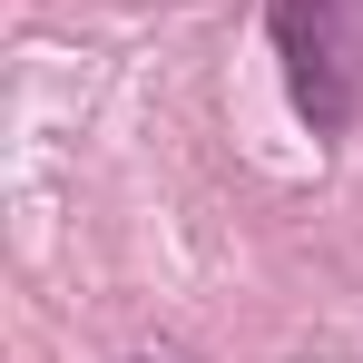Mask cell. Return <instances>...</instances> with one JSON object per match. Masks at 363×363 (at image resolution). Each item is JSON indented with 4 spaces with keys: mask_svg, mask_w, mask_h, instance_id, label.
<instances>
[{
    "mask_svg": "<svg viewBox=\"0 0 363 363\" xmlns=\"http://www.w3.org/2000/svg\"><path fill=\"white\" fill-rule=\"evenodd\" d=\"M275 20V50H285V79H295V108L314 118V138H344L354 128V0H265Z\"/></svg>",
    "mask_w": 363,
    "mask_h": 363,
    "instance_id": "1",
    "label": "cell"
}]
</instances>
